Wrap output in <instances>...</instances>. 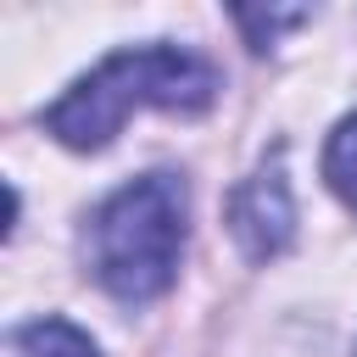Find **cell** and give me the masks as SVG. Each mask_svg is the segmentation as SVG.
Returning <instances> with one entry per match:
<instances>
[{
  "instance_id": "6da1fadb",
  "label": "cell",
  "mask_w": 357,
  "mask_h": 357,
  "mask_svg": "<svg viewBox=\"0 0 357 357\" xmlns=\"http://www.w3.org/2000/svg\"><path fill=\"white\" fill-rule=\"evenodd\" d=\"M218 100V67L178 45H139L106 56L89 78H78L50 112L45 128L67 151H100L128 112L162 106V112H206Z\"/></svg>"
},
{
  "instance_id": "7a4b0ae2",
  "label": "cell",
  "mask_w": 357,
  "mask_h": 357,
  "mask_svg": "<svg viewBox=\"0 0 357 357\" xmlns=\"http://www.w3.org/2000/svg\"><path fill=\"white\" fill-rule=\"evenodd\" d=\"M184 218H190V195H184V178L178 173L128 178L89 218V234H84L89 273L117 301H128V307L162 296L173 284V273H178Z\"/></svg>"
},
{
  "instance_id": "3957f363",
  "label": "cell",
  "mask_w": 357,
  "mask_h": 357,
  "mask_svg": "<svg viewBox=\"0 0 357 357\" xmlns=\"http://www.w3.org/2000/svg\"><path fill=\"white\" fill-rule=\"evenodd\" d=\"M229 234L240 240V251L251 262H268L290 245L296 234V206H290V178L284 162H262L234 195H229Z\"/></svg>"
},
{
  "instance_id": "277c9868",
  "label": "cell",
  "mask_w": 357,
  "mask_h": 357,
  "mask_svg": "<svg viewBox=\"0 0 357 357\" xmlns=\"http://www.w3.org/2000/svg\"><path fill=\"white\" fill-rule=\"evenodd\" d=\"M6 357H100L95 340L67 318H33L6 335Z\"/></svg>"
},
{
  "instance_id": "5b68a950",
  "label": "cell",
  "mask_w": 357,
  "mask_h": 357,
  "mask_svg": "<svg viewBox=\"0 0 357 357\" xmlns=\"http://www.w3.org/2000/svg\"><path fill=\"white\" fill-rule=\"evenodd\" d=\"M324 178L346 206H357V112L335 123V134L324 145Z\"/></svg>"
},
{
  "instance_id": "8992f818",
  "label": "cell",
  "mask_w": 357,
  "mask_h": 357,
  "mask_svg": "<svg viewBox=\"0 0 357 357\" xmlns=\"http://www.w3.org/2000/svg\"><path fill=\"white\" fill-rule=\"evenodd\" d=\"M307 17H312V11H301V6H296V11H240V28H251V39L268 45L279 28H296V22H307Z\"/></svg>"
}]
</instances>
